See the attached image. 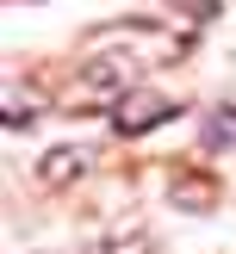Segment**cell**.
Here are the masks:
<instances>
[{
  "label": "cell",
  "instance_id": "cell-1",
  "mask_svg": "<svg viewBox=\"0 0 236 254\" xmlns=\"http://www.w3.org/2000/svg\"><path fill=\"white\" fill-rule=\"evenodd\" d=\"M174 99L168 93H156V87H131V93H118V106H112V130L118 136H143L149 124H161V118H174Z\"/></svg>",
  "mask_w": 236,
  "mask_h": 254
},
{
  "label": "cell",
  "instance_id": "cell-2",
  "mask_svg": "<svg viewBox=\"0 0 236 254\" xmlns=\"http://www.w3.org/2000/svg\"><path fill=\"white\" fill-rule=\"evenodd\" d=\"M87 168V149H50L44 161H37V174H44L50 186H62V180H75V174Z\"/></svg>",
  "mask_w": 236,
  "mask_h": 254
},
{
  "label": "cell",
  "instance_id": "cell-3",
  "mask_svg": "<svg viewBox=\"0 0 236 254\" xmlns=\"http://www.w3.org/2000/svg\"><path fill=\"white\" fill-rule=\"evenodd\" d=\"M205 149H211V155H224V149H236V106L211 112V124H205Z\"/></svg>",
  "mask_w": 236,
  "mask_h": 254
},
{
  "label": "cell",
  "instance_id": "cell-4",
  "mask_svg": "<svg viewBox=\"0 0 236 254\" xmlns=\"http://www.w3.org/2000/svg\"><path fill=\"white\" fill-rule=\"evenodd\" d=\"M93 254H149V236H131V242H124V248H118V242H99Z\"/></svg>",
  "mask_w": 236,
  "mask_h": 254
},
{
  "label": "cell",
  "instance_id": "cell-5",
  "mask_svg": "<svg viewBox=\"0 0 236 254\" xmlns=\"http://www.w3.org/2000/svg\"><path fill=\"white\" fill-rule=\"evenodd\" d=\"M174 198H180V205H205L211 192H205V186H193V180H180V186H174Z\"/></svg>",
  "mask_w": 236,
  "mask_h": 254
}]
</instances>
